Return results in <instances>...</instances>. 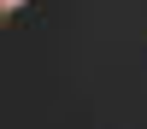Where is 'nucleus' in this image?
<instances>
[{
  "label": "nucleus",
  "mask_w": 147,
  "mask_h": 129,
  "mask_svg": "<svg viewBox=\"0 0 147 129\" xmlns=\"http://www.w3.org/2000/svg\"><path fill=\"white\" fill-rule=\"evenodd\" d=\"M0 6H6V12H12V6H24V0H0Z\"/></svg>",
  "instance_id": "nucleus-1"
}]
</instances>
